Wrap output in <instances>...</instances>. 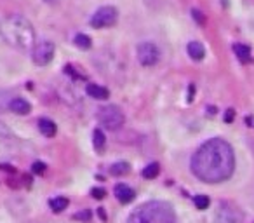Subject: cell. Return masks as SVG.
<instances>
[{"instance_id": "1", "label": "cell", "mask_w": 254, "mask_h": 223, "mask_svg": "<svg viewBox=\"0 0 254 223\" xmlns=\"http://www.w3.org/2000/svg\"><path fill=\"white\" fill-rule=\"evenodd\" d=\"M192 173L204 183L226 181L235 171L233 146L223 138H211L195 150L190 161Z\"/></svg>"}, {"instance_id": "2", "label": "cell", "mask_w": 254, "mask_h": 223, "mask_svg": "<svg viewBox=\"0 0 254 223\" xmlns=\"http://www.w3.org/2000/svg\"><path fill=\"white\" fill-rule=\"evenodd\" d=\"M0 37L16 49H34L35 30L34 25L21 14H9L0 19Z\"/></svg>"}, {"instance_id": "3", "label": "cell", "mask_w": 254, "mask_h": 223, "mask_svg": "<svg viewBox=\"0 0 254 223\" xmlns=\"http://www.w3.org/2000/svg\"><path fill=\"white\" fill-rule=\"evenodd\" d=\"M127 223H176V213L166 201H146L131 213Z\"/></svg>"}, {"instance_id": "4", "label": "cell", "mask_w": 254, "mask_h": 223, "mask_svg": "<svg viewBox=\"0 0 254 223\" xmlns=\"http://www.w3.org/2000/svg\"><path fill=\"white\" fill-rule=\"evenodd\" d=\"M96 119L105 129H110V131H117L124 126L125 117L124 112L120 110V106L117 105H105L98 110Z\"/></svg>"}, {"instance_id": "5", "label": "cell", "mask_w": 254, "mask_h": 223, "mask_svg": "<svg viewBox=\"0 0 254 223\" xmlns=\"http://www.w3.org/2000/svg\"><path fill=\"white\" fill-rule=\"evenodd\" d=\"M216 223H244V213L240 211L239 206H235L230 201L219 202L214 216Z\"/></svg>"}, {"instance_id": "6", "label": "cell", "mask_w": 254, "mask_h": 223, "mask_svg": "<svg viewBox=\"0 0 254 223\" xmlns=\"http://www.w3.org/2000/svg\"><path fill=\"white\" fill-rule=\"evenodd\" d=\"M54 52H56V47L51 41L44 39V41H38L35 42L34 49H32V59L37 66H45L52 61L54 58Z\"/></svg>"}, {"instance_id": "7", "label": "cell", "mask_w": 254, "mask_h": 223, "mask_svg": "<svg viewBox=\"0 0 254 223\" xmlns=\"http://www.w3.org/2000/svg\"><path fill=\"white\" fill-rule=\"evenodd\" d=\"M118 18V12L113 5H103V7L98 9L91 18V26L92 28H110L117 23Z\"/></svg>"}, {"instance_id": "8", "label": "cell", "mask_w": 254, "mask_h": 223, "mask_svg": "<svg viewBox=\"0 0 254 223\" xmlns=\"http://www.w3.org/2000/svg\"><path fill=\"white\" fill-rule=\"evenodd\" d=\"M138 61L143 66H155L160 59V51L153 42H141L136 49Z\"/></svg>"}, {"instance_id": "9", "label": "cell", "mask_w": 254, "mask_h": 223, "mask_svg": "<svg viewBox=\"0 0 254 223\" xmlns=\"http://www.w3.org/2000/svg\"><path fill=\"white\" fill-rule=\"evenodd\" d=\"M113 195L120 204H131L136 199V190L133 187H129L127 183H117L113 187Z\"/></svg>"}, {"instance_id": "10", "label": "cell", "mask_w": 254, "mask_h": 223, "mask_svg": "<svg viewBox=\"0 0 254 223\" xmlns=\"http://www.w3.org/2000/svg\"><path fill=\"white\" fill-rule=\"evenodd\" d=\"M7 110H11L12 114L16 115H28L30 112H32V105H30V101H26L25 98H21V96H16V98H12L11 101H9Z\"/></svg>"}, {"instance_id": "11", "label": "cell", "mask_w": 254, "mask_h": 223, "mask_svg": "<svg viewBox=\"0 0 254 223\" xmlns=\"http://www.w3.org/2000/svg\"><path fill=\"white\" fill-rule=\"evenodd\" d=\"M85 92H87L89 98L100 99V101H105V99L110 98V91H108L107 88H103V86L100 84H92V82H89V84L85 86Z\"/></svg>"}, {"instance_id": "12", "label": "cell", "mask_w": 254, "mask_h": 223, "mask_svg": "<svg viewBox=\"0 0 254 223\" xmlns=\"http://www.w3.org/2000/svg\"><path fill=\"white\" fill-rule=\"evenodd\" d=\"M37 128H38V131H40V134H44L45 138H54L56 133H58V126H56V122L51 121V119H47V117L38 119Z\"/></svg>"}, {"instance_id": "13", "label": "cell", "mask_w": 254, "mask_h": 223, "mask_svg": "<svg viewBox=\"0 0 254 223\" xmlns=\"http://www.w3.org/2000/svg\"><path fill=\"white\" fill-rule=\"evenodd\" d=\"M233 54L237 56V59H239L242 65H246V63H253V52H251V47L247 44H242V42H237V44H233Z\"/></svg>"}, {"instance_id": "14", "label": "cell", "mask_w": 254, "mask_h": 223, "mask_svg": "<svg viewBox=\"0 0 254 223\" xmlns=\"http://www.w3.org/2000/svg\"><path fill=\"white\" fill-rule=\"evenodd\" d=\"M186 52H188V56L193 59V61H202V59L206 58V47H204L202 42H199V41L188 42Z\"/></svg>"}, {"instance_id": "15", "label": "cell", "mask_w": 254, "mask_h": 223, "mask_svg": "<svg viewBox=\"0 0 254 223\" xmlns=\"http://www.w3.org/2000/svg\"><path fill=\"white\" fill-rule=\"evenodd\" d=\"M131 171V166L129 162H124V161H118V162H113V164L110 166V175L111 176H125L129 175Z\"/></svg>"}, {"instance_id": "16", "label": "cell", "mask_w": 254, "mask_h": 223, "mask_svg": "<svg viewBox=\"0 0 254 223\" xmlns=\"http://www.w3.org/2000/svg\"><path fill=\"white\" fill-rule=\"evenodd\" d=\"M105 145H107V136L101 129H94L92 131V146L96 148V152H103Z\"/></svg>"}, {"instance_id": "17", "label": "cell", "mask_w": 254, "mask_h": 223, "mask_svg": "<svg viewBox=\"0 0 254 223\" xmlns=\"http://www.w3.org/2000/svg\"><path fill=\"white\" fill-rule=\"evenodd\" d=\"M68 204H70V201H68L67 197H63V195H59V197H54V199L49 201V208H51L52 213H63L68 208Z\"/></svg>"}, {"instance_id": "18", "label": "cell", "mask_w": 254, "mask_h": 223, "mask_svg": "<svg viewBox=\"0 0 254 223\" xmlns=\"http://www.w3.org/2000/svg\"><path fill=\"white\" fill-rule=\"evenodd\" d=\"M158 173H160V164H158V162H150V164H146L143 168L141 176H143L145 179H155L158 176Z\"/></svg>"}, {"instance_id": "19", "label": "cell", "mask_w": 254, "mask_h": 223, "mask_svg": "<svg viewBox=\"0 0 254 223\" xmlns=\"http://www.w3.org/2000/svg\"><path fill=\"white\" fill-rule=\"evenodd\" d=\"M73 44L78 49H82V51H87V49L92 47V39L89 35H85V33H77L73 37Z\"/></svg>"}, {"instance_id": "20", "label": "cell", "mask_w": 254, "mask_h": 223, "mask_svg": "<svg viewBox=\"0 0 254 223\" xmlns=\"http://www.w3.org/2000/svg\"><path fill=\"white\" fill-rule=\"evenodd\" d=\"M193 204H195L197 209H200V211H204V209H207L211 206V199L207 197V195L204 194H199L193 197Z\"/></svg>"}, {"instance_id": "21", "label": "cell", "mask_w": 254, "mask_h": 223, "mask_svg": "<svg viewBox=\"0 0 254 223\" xmlns=\"http://www.w3.org/2000/svg\"><path fill=\"white\" fill-rule=\"evenodd\" d=\"M65 73H67V75H70L73 81H82V79H85L84 73L77 72V68H75L73 65H67V66H65Z\"/></svg>"}, {"instance_id": "22", "label": "cell", "mask_w": 254, "mask_h": 223, "mask_svg": "<svg viewBox=\"0 0 254 223\" xmlns=\"http://www.w3.org/2000/svg\"><path fill=\"white\" fill-rule=\"evenodd\" d=\"M91 218H92V213H91V209H82V211H78V213H75L73 215V220H78V222H91Z\"/></svg>"}, {"instance_id": "23", "label": "cell", "mask_w": 254, "mask_h": 223, "mask_svg": "<svg viewBox=\"0 0 254 223\" xmlns=\"http://www.w3.org/2000/svg\"><path fill=\"white\" fill-rule=\"evenodd\" d=\"M91 195H92V199H96V201H101V199L107 197V190H105L103 187H94L91 190Z\"/></svg>"}, {"instance_id": "24", "label": "cell", "mask_w": 254, "mask_h": 223, "mask_svg": "<svg viewBox=\"0 0 254 223\" xmlns=\"http://www.w3.org/2000/svg\"><path fill=\"white\" fill-rule=\"evenodd\" d=\"M192 18L195 19L197 25H200V26L206 25V16H204L202 11H199V9H192Z\"/></svg>"}, {"instance_id": "25", "label": "cell", "mask_w": 254, "mask_h": 223, "mask_svg": "<svg viewBox=\"0 0 254 223\" xmlns=\"http://www.w3.org/2000/svg\"><path fill=\"white\" fill-rule=\"evenodd\" d=\"M45 162H40V161H35L34 164H32V171L35 173V175H44L45 173Z\"/></svg>"}, {"instance_id": "26", "label": "cell", "mask_w": 254, "mask_h": 223, "mask_svg": "<svg viewBox=\"0 0 254 223\" xmlns=\"http://www.w3.org/2000/svg\"><path fill=\"white\" fill-rule=\"evenodd\" d=\"M223 119H225L226 124L233 122V119H235V110H233V108H228V110L225 112V117H223Z\"/></svg>"}, {"instance_id": "27", "label": "cell", "mask_w": 254, "mask_h": 223, "mask_svg": "<svg viewBox=\"0 0 254 223\" xmlns=\"http://www.w3.org/2000/svg\"><path fill=\"white\" fill-rule=\"evenodd\" d=\"M193 96H195V84H190L188 86V103L193 101Z\"/></svg>"}, {"instance_id": "28", "label": "cell", "mask_w": 254, "mask_h": 223, "mask_svg": "<svg viewBox=\"0 0 254 223\" xmlns=\"http://www.w3.org/2000/svg\"><path fill=\"white\" fill-rule=\"evenodd\" d=\"M246 124L249 126V128H254V117H253V115H247V117H246Z\"/></svg>"}, {"instance_id": "29", "label": "cell", "mask_w": 254, "mask_h": 223, "mask_svg": "<svg viewBox=\"0 0 254 223\" xmlns=\"http://www.w3.org/2000/svg\"><path fill=\"white\" fill-rule=\"evenodd\" d=\"M209 115H216V108H213V106H209Z\"/></svg>"}, {"instance_id": "30", "label": "cell", "mask_w": 254, "mask_h": 223, "mask_svg": "<svg viewBox=\"0 0 254 223\" xmlns=\"http://www.w3.org/2000/svg\"><path fill=\"white\" fill-rule=\"evenodd\" d=\"M100 216H101V218H107V216H105V213H103V208H100Z\"/></svg>"}]
</instances>
